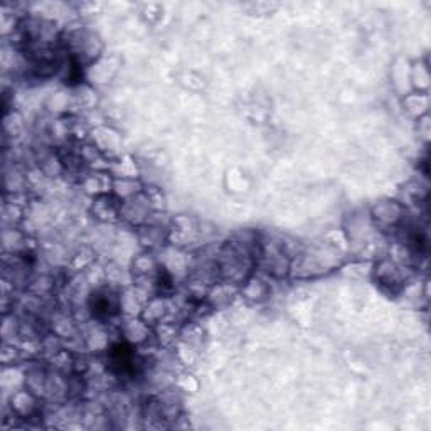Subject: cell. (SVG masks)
<instances>
[{"mask_svg":"<svg viewBox=\"0 0 431 431\" xmlns=\"http://www.w3.org/2000/svg\"><path fill=\"white\" fill-rule=\"evenodd\" d=\"M109 368L116 374H132L135 370V354L132 353L130 347L118 346L109 350Z\"/></svg>","mask_w":431,"mask_h":431,"instance_id":"cell-1","label":"cell"},{"mask_svg":"<svg viewBox=\"0 0 431 431\" xmlns=\"http://www.w3.org/2000/svg\"><path fill=\"white\" fill-rule=\"evenodd\" d=\"M92 310L96 317H109L116 313L118 305H116V298L112 293H96L92 298Z\"/></svg>","mask_w":431,"mask_h":431,"instance_id":"cell-2","label":"cell"}]
</instances>
